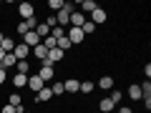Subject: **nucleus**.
<instances>
[{
  "label": "nucleus",
  "mask_w": 151,
  "mask_h": 113,
  "mask_svg": "<svg viewBox=\"0 0 151 113\" xmlns=\"http://www.w3.org/2000/svg\"><path fill=\"white\" fill-rule=\"evenodd\" d=\"M3 58H5V50H3V48H0V60H3Z\"/></svg>",
  "instance_id": "e433bc0d"
},
{
  "label": "nucleus",
  "mask_w": 151,
  "mask_h": 113,
  "mask_svg": "<svg viewBox=\"0 0 151 113\" xmlns=\"http://www.w3.org/2000/svg\"><path fill=\"white\" fill-rule=\"evenodd\" d=\"M23 43H25L28 48L33 50V48H35V45H40V38H38V33H35V30H28L25 35H23Z\"/></svg>",
  "instance_id": "0eeeda50"
},
{
  "label": "nucleus",
  "mask_w": 151,
  "mask_h": 113,
  "mask_svg": "<svg viewBox=\"0 0 151 113\" xmlns=\"http://www.w3.org/2000/svg\"><path fill=\"white\" fill-rule=\"evenodd\" d=\"M81 30H83V35H91V33H96V25H93L91 20H86V23L81 25Z\"/></svg>",
  "instance_id": "cd10ccee"
},
{
  "label": "nucleus",
  "mask_w": 151,
  "mask_h": 113,
  "mask_svg": "<svg viewBox=\"0 0 151 113\" xmlns=\"http://www.w3.org/2000/svg\"><path fill=\"white\" fill-rule=\"evenodd\" d=\"M50 35L58 40V38H63V35H65V28H60V25H58V28H53V30H50Z\"/></svg>",
  "instance_id": "2f4dec72"
},
{
  "label": "nucleus",
  "mask_w": 151,
  "mask_h": 113,
  "mask_svg": "<svg viewBox=\"0 0 151 113\" xmlns=\"http://www.w3.org/2000/svg\"><path fill=\"white\" fill-rule=\"evenodd\" d=\"M78 88H81V81H78V78H68V81H63V91L65 93H78Z\"/></svg>",
  "instance_id": "9b49d317"
},
{
  "label": "nucleus",
  "mask_w": 151,
  "mask_h": 113,
  "mask_svg": "<svg viewBox=\"0 0 151 113\" xmlns=\"http://www.w3.org/2000/svg\"><path fill=\"white\" fill-rule=\"evenodd\" d=\"M40 43H43L45 48L50 50V48H55V38H53V35H48V38H43V40H40Z\"/></svg>",
  "instance_id": "c756f323"
},
{
  "label": "nucleus",
  "mask_w": 151,
  "mask_h": 113,
  "mask_svg": "<svg viewBox=\"0 0 151 113\" xmlns=\"http://www.w3.org/2000/svg\"><path fill=\"white\" fill-rule=\"evenodd\" d=\"M30 53H33V55H35V58H38V60H45V55H48V48H45V45H43V43H40V45H35V48H33V50H30Z\"/></svg>",
  "instance_id": "aec40b11"
},
{
  "label": "nucleus",
  "mask_w": 151,
  "mask_h": 113,
  "mask_svg": "<svg viewBox=\"0 0 151 113\" xmlns=\"http://www.w3.org/2000/svg\"><path fill=\"white\" fill-rule=\"evenodd\" d=\"M35 33H38V38H40V40H43V38H48V35H50V28L45 25V23H38Z\"/></svg>",
  "instance_id": "393cba45"
},
{
  "label": "nucleus",
  "mask_w": 151,
  "mask_h": 113,
  "mask_svg": "<svg viewBox=\"0 0 151 113\" xmlns=\"http://www.w3.org/2000/svg\"><path fill=\"white\" fill-rule=\"evenodd\" d=\"M50 88V93H53V98H58V96H65V91H63V81H55L53 86H48Z\"/></svg>",
  "instance_id": "4be33fe9"
},
{
  "label": "nucleus",
  "mask_w": 151,
  "mask_h": 113,
  "mask_svg": "<svg viewBox=\"0 0 151 113\" xmlns=\"http://www.w3.org/2000/svg\"><path fill=\"white\" fill-rule=\"evenodd\" d=\"M70 13H73V5H70V3H63V8L55 13V20H58V25H60V28H68Z\"/></svg>",
  "instance_id": "f03ea898"
},
{
  "label": "nucleus",
  "mask_w": 151,
  "mask_h": 113,
  "mask_svg": "<svg viewBox=\"0 0 151 113\" xmlns=\"http://www.w3.org/2000/svg\"><path fill=\"white\" fill-rule=\"evenodd\" d=\"M96 8H98V3H96V0H83V3H81V13H83V15H86V13L91 15V13L96 10Z\"/></svg>",
  "instance_id": "f3484780"
},
{
  "label": "nucleus",
  "mask_w": 151,
  "mask_h": 113,
  "mask_svg": "<svg viewBox=\"0 0 151 113\" xmlns=\"http://www.w3.org/2000/svg\"><path fill=\"white\" fill-rule=\"evenodd\" d=\"M25 113H30V111H25Z\"/></svg>",
  "instance_id": "ea45409f"
},
{
  "label": "nucleus",
  "mask_w": 151,
  "mask_h": 113,
  "mask_svg": "<svg viewBox=\"0 0 151 113\" xmlns=\"http://www.w3.org/2000/svg\"><path fill=\"white\" fill-rule=\"evenodd\" d=\"M15 73L30 75V63H28V60H18V63H15Z\"/></svg>",
  "instance_id": "412c9836"
},
{
  "label": "nucleus",
  "mask_w": 151,
  "mask_h": 113,
  "mask_svg": "<svg viewBox=\"0 0 151 113\" xmlns=\"http://www.w3.org/2000/svg\"><path fill=\"white\" fill-rule=\"evenodd\" d=\"M106 20H108V13H106V10H103V8H101V5H98V8H96V10H93V13H91V23H93V25H96V28H98V25H103V23H106Z\"/></svg>",
  "instance_id": "20e7f679"
},
{
  "label": "nucleus",
  "mask_w": 151,
  "mask_h": 113,
  "mask_svg": "<svg viewBox=\"0 0 151 113\" xmlns=\"http://www.w3.org/2000/svg\"><path fill=\"white\" fill-rule=\"evenodd\" d=\"M13 86H15V88H28V75L15 73V75H13Z\"/></svg>",
  "instance_id": "a211bd4d"
},
{
  "label": "nucleus",
  "mask_w": 151,
  "mask_h": 113,
  "mask_svg": "<svg viewBox=\"0 0 151 113\" xmlns=\"http://www.w3.org/2000/svg\"><path fill=\"white\" fill-rule=\"evenodd\" d=\"M78 91L88 96V93H93V91H96V83H93V81H81V88H78Z\"/></svg>",
  "instance_id": "5701e85b"
},
{
  "label": "nucleus",
  "mask_w": 151,
  "mask_h": 113,
  "mask_svg": "<svg viewBox=\"0 0 151 113\" xmlns=\"http://www.w3.org/2000/svg\"><path fill=\"white\" fill-rule=\"evenodd\" d=\"M144 75H146V81H149V75H151V65H149V63L144 65Z\"/></svg>",
  "instance_id": "f704fd0d"
},
{
  "label": "nucleus",
  "mask_w": 151,
  "mask_h": 113,
  "mask_svg": "<svg viewBox=\"0 0 151 113\" xmlns=\"http://www.w3.org/2000/svg\"><path fill=\"white\" fill-rule=\"evenodd\" d=\"M3 38H5V33H3V30H0V43H3Z\"/></svg>",
  "instance_id": "4c0bfd02"
},
{
  "label": "nucleus",
  "mask_w": 151,
  "mask_h": 113,
  "mask_svg": "<svg viewBox=\"0 0 151 113\" xmlns=\"http://www.w3.org/2000/svg\"><path fill=\"white\" fill-rule=\"evenodd\" d=\"M40 88H45V83L38 78V75H28V91H33V93H38Z\"/></svg>",
  "instance_id": "9d476101"
},
{
  "label": "nucleus",
  "mask_w": 151,
  "mask_h": 113,
  "mask_svg": "<svg viewBox=\"0 0 151 113\" xmlns=\"http://www.w3.org/2000/svg\"><path fill=\"white\" fill-rule=\"evenodd\" d=\"M0 48L5 50V53H13V48H15V40H13V38H3V43H0Z\"/></svg>",
  "instance_id": "b1692460"
},
{
  "label": "nucleus",
  "mask_w": 151,
  "mask_h": 113,
  "mask_svg": "<svg viewBox=\"0 0 151 113\" xmlns=\"http://www.w3.org/2000/svg\"><path fill=\"white\" fill-rule=\"evenodd\" d=\"M65 38L70 40V45H81L83 40H86V35H83L81 28H65Z\"/></svg>",
  "instance_id": "7ed1b4c3"
},
{
  "label": "nucleus",
  "mask_w": 151,
  "mask_h": 113,
  "mask_svg": "<svg viewBox=\"0 0 151 113\" xmlns=\"http://www.w3.org/2000/svg\"><path fill=\"white\" fill-rule=\"evenodd\" d=\"M63 3L65 0H48V10H53V15H55V13L63 8Z\"/></svg>",
  "instance_id": "bb28decb"
},
{
  "label": "nucleus",
  "mask_w": 151,
  "mask_h": 113,
  "mask_svg": "<svg viewBox=\"0 0 151 113\" xmlns=\"http://www.w3.org/2000/svg\"><path fill=\"white\" fill-rule=\"evenodd\" d=\"M108 98H111L113 106H121V101H124V93L116 91V88H111V91H108Z\"/></svg>",
  "instance_id": "6ab92c4d"
},
{
  "label": "nucleus",
  "mask_w": 151,
  "mask_h": 113,
  "mask_svg": "<svg viewBox=\"0 0 151 113\" xmlns=\"http://www.w3.org/2000/svg\"><path fill=\"white\" fill-rule=\"evenodd\" d=\"M18 13H20L23 20H28V18H35V8H33V3H20V5H18Z\"/></svg>",
  "instance_id": "39448f33"
},
{
  "label": "nucleus",
  "mask_w": 151,
  "mask_h": 113,
  "mask_svg": "<svg viewBox=\"0 0 151 113\" xmlns=\"http://www.w3.org/2000/svg\"><path fill=\"white\" fill-rule=\"evenodd\" d=\"M119 113H134V111H131L129 106H121V108H119Z\"/></svg>",
  "instance_id": "c9c22d12"
},
{
  "label": "nucleus",
  "mask_w": 151,
  "mask_h": 113,
  "mask_svg": "<svg viewBox=\"0 0 151 113\" xmlns=\"http://www.w3.org/2000/svg\"><path fill=\"white\" fill-rule=\"evenodd\" d=\"M8 103H10V106H20V103H23V96H20V93H10V98H8Z\"/></svg>",
  "instance_id": "c85d7f7f"
},
{
  "label": "nucleus",
  "mask_w": 151,
  "mask_h": 113,
  "mask_svg": "<svg viewBox=\"0 0 151 113\" xmlns=\"http://www.w3.org/2000/svg\"><path fill=\"white\" fill-rule=\"evenodd\" d=\"M13 55H15L18 60H28V55H30V48H28L25 43H15V48H13Z\"/></svg>",
  "instance_id": "423d86ee"
},
{
  "label": "nucleus",
  "mask_w": 151,
  "mask_h": 113,
  "mask_svg": "<svg viewBox=\"0 0 151 113\" xmlns=\"http://www.w3.org/2000/svg\"><path fill=\"white\" fill-rule=\"evenodd\" d=\"M0 113H15V106H10V103H8V106L0 108Z\"/></svg>",
  "instance_id": "72a5a7b5"
},
{
  "label": "nucleus",
  "mask_w": 151,
  "mask_h": 113,
  "mask_svg": "<svg viewBox=\"0 0 151 113\" xmlns=\"http://www.w3.org/2000/svg\"><path fill=\"white\" fill-rule=\"evenodd\" d=\"M55 48H58V50H63V53H65V50H68V48H73V45H70V40H68V38H58V40H55Z\"/></svg>",
  "instance_id": "a878e982"
},
{
  "label": "nucleus",
  "mask_w": 151,
  "mask_h": 113,
  "mask_svg": "<svg viewBox=\"0 0 151 113\" xmlns=\"http://www.w3.org/2000/svg\"><path fill=\"white\" fill-rule=\"evenodd\" d=\"M126 93H129V98H131V101H141V86H139V83H131Z\"/></svg>",
  "instance_id": "dca6fc26"
},
{
  "label": "nucleus",
  "mask_w": 151,
  "mask_h": 113,
  "mask_svg": "<svg viewBox=\"0 0 151 113\" xmlns=\"http://www.w3.org/2000/svg\"><path fill=\"white\" fill-rule=\"evenodd\" d=\"M65 58V53H63V50H58V48H50L48 50V55H45V60H48V63H60V60H63Z\"/></svg>",
  "instance_id": "1a4fd4ad"
},
{
  "label": "nucleus",
  "mask_w": 151,
  "mask_h": 113,
  "mask_svg": "<svg viewBox=\"0 0 151 113\" xmlns=\"http://www.w3.org/2000/svg\"><path fill=\"white\" fill-rule=\"evenodd\" d=\"M0 5H3V0H0Z\"/></svg>",
  "instance_id": "58836bf2"
},
{
  "label": "nucleus",
  "mask_w": 151,
  "mask_h": 113,
  "mask_svg": "<svg viewBox=\"0 0 151 113\" xmlns=\"http://www.w3.org/2000/svg\"><path fill=\"white\" fill-rule=\"evenodd\" d=\"M5 83H8V70L0 68V86H5Z\"/></svg>",
  "instance_id": "473e14b6"
},
{
  "label": "nucleus",
  "mask_w": 151,
  "mask_h": 113,
  "mask_svg": "<svg viewBox=\"0 0 151 113\" xmlns=\"http://www.w3.org/2000/svg\"><path fill=\"white\" fill-rule=\"evenodd\" d=\"M35 75H38L43 83L53 81V78H55V65H53V63H48V60H40V70H38Z\"/></svg>",
  "instance_id": "f257e3e1"
},
{
  "label": "nucleus",
  "mask_w": 151,
  "mask_h": 113,
  "mask_svg": "<svg viewBox=\"0 0 151 113\" xmlns=\"http://www.w3.org/2000/svg\"><path fill=\"white\" fill-rule=\"evenodd\" d=\"M113 108H116V106H113V103H111V98H108V96L98 101V111H101V113H111Z\"/></svg>",
  "instance_id": "2eb2a0df"
},
{
  "label": "nucleus",
  "mask_w": 151,
  "mask_h": 113,
  "mask_svg": "<svg viewBox=\"0 0 151 113\" xmlns=\"http://www.w3.org/2000/svg\"><path fill=\"white\" fill-rule=\"evenodd\" d=\"M45 25H48L50 30H53V28H58V20H55V15H53V13H50V15L45 18Z\"/></svg>",
  "instance_id": "7c9ffc66"
},
{
  "label": "nucleus",
  "mask_w": 151,
  "mask_h": 113,
  "mask_svg": "<svg viewBox=\"0 0 151 113\" xmlns=\"http://www.w3.org/2000/svg\"><path fill=\"white\" fill-rule=\"evenodd\" d=\"M96 88H101V91H111L113 88V75H101L96 83Z\"/></svg>",
  "instance_id": "ddd939ff"
},
{
  "label": "nucleus",
  "mask_w": 151,
  "mask_h": 113,
  "mask_svg": "<svg viewBox=\"0 0 151 113\" xmlns=\"http://www.w3.org/2000/svg\"><path fill=\"white\" fill-rule=\"evenodd\" d=\"M35 101H38V103H48V101H53V93H50V88H48V86L40 88V91L35 93Z\"/></svg>",
  "instance_id": "f8f14e48"
},
{
  "label": "nucleus",
  "mask_w": 151,
  "mask_h": 113,
  "mask_svg": "<svg viewBox=\"0 0 151 113\" xmlns=\"http://www.w3.org/2000/svg\"><path fill=\"white\" fill-rule=\"evenodd\" d=\"M15 63H18V58L13 53H5V58L0 60V68L3 70H10V68H15Z\"/></svg>",
  "instance_id": "4468645a"
},
{
  "label": "nucleus",
  "mask_w": 151,
  "mask_h": 113,
  "mask_svg": "<svg viewBox=\"0 0 151 113\" xmlns=\"http://www.w3.org/2000/svg\"><path fill=\"white\" fill-rule=\"evenodd\" d=\"M83 23H86V15H83L81 10H73V13H70V20H68L70 28H81Z\"/></svg>",
  "instance_id": "6e6552de"
}]
</instances>
